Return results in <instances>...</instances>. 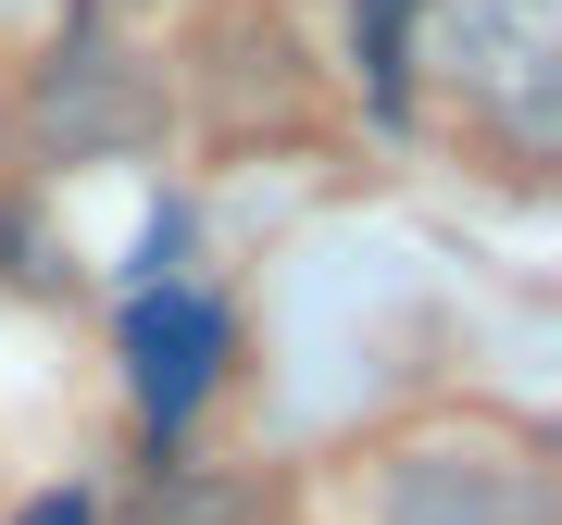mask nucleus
<instances>
[{"label": "nucleus", "mask_w": 562, "mask_h": 525, "mask_svg": "<svg viewBox=\"0 0 562 525\" xmlns=\"http://www.w3.org/2000/svg\"><path fill=\"white\" fill-rule=\"evenodd\" d=\"M375 525H550V476L525 450H487V438H438V450H401Z\"/></svg>", "instance_id": "f257e3e1"}, {"label": "nucleus", "mask_w": 562, "mask_h": 525, "mask_svg": "<svg viewBox=\"0 0 562 525\" xmlns=\"http://www.w3.org/2000/svg\"><path fill=\"white\" fill-rule=\"evenodd\" d=\"M462 51H487L475 101L538 150L550 138V76H562V0H462Z\"/></svg>", "instance_id": "f03ea898"}, {"label": "nucleus", "mask_w": 562, "mask_h": 525, "mask_svg": "<svg viewBox=\"0 0 562 525\" xmlns=\"http://www.w3.org/2000/svg\"><path fill=\"white\" fill-rule=\"evenodd\" d=\"M125 350H138V413H150V425H188L201 388H213V364H225V313L188 301V288H162V301H138Z\"/></svg>", "instance_id": "7ed1b4c3"}, {"label": "nucleus", "mask_w": 562, "mask_h": 525, "mask_svg": "<svg viewBox=\"0 0 562 525\" xmlns=\"http://www.w3.org/2000/svg\"><path fill=\"white\" fill-rule=\"evenodd\" d=\"M350 51L375 76V101H401L413 88V0H350Z\"/></svg>", "instance_id": "20e7f679"}]
</instances>
